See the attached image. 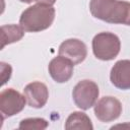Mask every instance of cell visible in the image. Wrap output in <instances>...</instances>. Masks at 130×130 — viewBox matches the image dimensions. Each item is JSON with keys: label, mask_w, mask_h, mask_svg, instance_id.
<instances>
[{"label": "cell", "mask_w": 130, "mask_h": 130, "mask_svg": "<svg viewBox=\"0 0 130 130\" xmlns=\"http://www.w3.org/2000/svg\"><path fill=\"white\" fill-rule=\"evenodd\" d=\"M121 49V43L118 36L113 32L103 31L94 36L92 39L93 55L103 61L115 59Z\"/></svg>", "instance_id": "3"}, {"label": "cell", "mask_w": 130, "mask_h": 130, "mask_svg": "<svg viewBox=\"0 0 130 130\" xmlns=\"http://www.w3.org/2000/svg\"><path fill=\"white\" fill-rule=\"evenodd\" d=\"M59 55L69 59L74 65L84 61L87 55L85 44L78 39L65 40L59 47Z\"/></svg>", "instance_id": "7"}, {"label": "cell", "mask_w": 130, "mask_h": 130, "mask_svg": "<svg viewBox=\"0 0 130 130\" xmlns=\"http://www.w3.org/2000/svg\"><path fill=\"white\" fill-rule=\"evenodd\" d=\"M74 64L67 58L58 56L52 59L49 63L48 69L51 77L58 83L67 82L73 74Z\"/></svg>", "instance_id": "9"}, {"label": "cell", "mask_w": 130, "mask_h": 130, "mask_svg": "<svg viewBox=\"0 0 130 130\" xmlns=\"http://www.w3.org/2000/svg\"><path fill=\"white\" fill-rule=\"evenodd\" d=\"M55 18V8L52 5L37 3L27 7L20 15L19 24L28 32H39L49 28Z\"/></svg>", "instance_id": "2"}, {"label": "cell", "mask_w": 130, "mask_h": 130, "mask_svg": "<svg viewBox=\"0 0 130 130\" xmlns=\"http://www.w3.org/2000/svg\"><path fill=\"white\" fill-rule=\"evenodd\" d=\"M122 113V104L115 96H103L94 105L95 117L104 123L112 122L120 117Z\"/></svg>", "instance_id": "6"}, {"label": "cell", "mask_w": 130, "mask_h": 130, "mask_svg": "<svg viewBox=\"0 0 130 130\" xmlns=\"http://www.w3.org/2000/svg\"><path fill=\"white\" fill-rule=\"evenodd\" d=\"M92 124L88 116L82 112H73L69 115L65 123L66 130L82 129V130H92Z\"/></svg>", "instance_id": "12"}, {"label": "cell", "mask_w": 130, "mask_h": 130, "mask_svg": "<svg viewBox=\"0 0 130 130\" xmlns=\"http://www.w3.org/2000/svg\"><path fill=\"white\" fill-rule=\"evenodd\" d=\"M24 36V29L20 25L5 24L1 26V49L6 45L20 41Z\"/></svg>", "instance_id": "11"}, {"label": "cell", "mask_w": 130, "mask_h": 130, "mask_svg": "<svg viewBox=\"0 0 130 130\" xmlns=\"http://www.w3.org/2000/svg\"><path fill=\"white\" fill-rule=\"evenodd\" d=\"M110 79L117 88L130 89V60L116 62L111 69Z\"/></svg>", "instance_id": "10"}, {"label": "cell", "mask_w": 130, "mask_h": 130, "mask_svg": "<svg viewBox=\"0 0 130 130\" xmlns=\"http://www.w3.org/2000/svg\"><path fill=\"white\" fill-rule=\"evenodd\" d=\"M25 96L13 88H6L0 92V112L2 119L21 112L25 106Z\"/></svg>", "instance_id": "5"}, {"label": "cell", "mask_w": 130, "mask_h": 130, "mask_svg": "<svg viewBox=\"0 0 130 130\" xmlns=\"http://www.w3.org/2000/svg\"><path fill=\"white\" fill-rule=\"evenodd\" d=\"M20 2H23V3H27V4H29V3H31V2H35V0H19Z\"/></svg>", "instance_id": "15"}, {"label": "cell", "mask_w": 130, "mask_h": 130, "mask_svg": "<svg viewBox=\"0 0 130 130\" xmlns=\"http://www.w3.org/2000/svg\"><path fill=\"white\" fill-rule=\"evenodd\" d=\"M93 17L115 24L130 25V2L122 0H90Z\"/></svg>", "instance_id": "1"}, {"label": "cell", "mask_w": 130, "mask_h": 130, "mask_svg": "<svg viewBox=\"0 0 130 130\" xmlns=\"http://www.w3.org/2000/svg\"><path fill=\"white\" fill-rule=\"evenodd\" d=\"M99 94L100 90L98 84L88 79L78 81L72 90L74 104L81 110H88L94 106Z\"/></svg>", "instance_id": "4"}, {"label": "cell", "mask_w": 130, "mask_h": 130, "mask_svg": "<svg viewBox=\"0 0 130 130\" xmlns=\"http://www.w3.org/2000/svg\"><path fill=\"white\" fill-rule=\"evenodd\" d=\"M23 95L29 107L40 109L43 108L49 99V90L45 83L34 81L28 83L23 89Z\"/></svg>", "instance_id": "8"}, {"label": "cell", "mask_w": 130, "mask_h": 130, "mask_svg": "<svg viewBox=\"0 0 130 130\" xmlns=\"http://www.w3.org/2000/svg\"><path fill=\"white\" fill-rule=\"evenodd\" d=\"M56 1L57 0H35V2H37V3L47 4V5H52V6H53V4H55Z\"/></svg>", "instance_id": "14"}, {"label": "cell", "mask_w": 130, "mask_h": 130, "mask_svg": "<svg viewBox=\"0 0 130 130\" xmlns=\"http://www.w3.org/2000/svg\"><path fill=\"white\" fill-rule=\"evenodd\" d=\"M48 127V122L45 119L42 118H27V119H23L18 128L22 129V130H43L46 129Z\"/></svg>", "instance_id": "13"}]
</instances>
